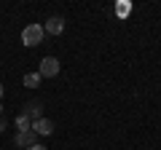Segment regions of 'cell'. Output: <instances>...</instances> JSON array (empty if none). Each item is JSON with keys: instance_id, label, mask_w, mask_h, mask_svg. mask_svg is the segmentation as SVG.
Here are the masks:
<instances>
[{"instance_id": "7", "label": "cell", "mask_w": 161, "mask_h": 150, "mask_svg": "<svg viewBox=\"0 0 161 150\" xmlns=\"http://www.w3.org/2000/svg\"><path fill=\"white\" fill-rule=\"evenodd\" d=\"M40 81H43V78H40L38 72H27V75H24V86H27V88H38Z\"/></svg>"}, {"instance_id": "11", "label": "cell", "mask_w": 161, "mask_h": 150, "mask_svg": "<svg viewBox=\"0 0 161 150\" xmlns=\"http://www.w3.org/2000/svg\"><path fill=\"white\" fill-rule=\"evenodd\" d=\"M3 91H6V86H3V83H0V99H3Z\"/></svg>"}, {"instance_id": "1", "label": "cell", "mask_w": 161, "mask_h": 150, "mask_svg": "<svg viewBox=\"0 0 161 150\" xmlns=\"http://www.w3.org/2000/svg\"><path fill=\"white\" fill-rule=\"evenodd\" d=\"M43 24H27V27L22 29V43L24 46H30V48H35V46H40L43 43Z\"/></svg>"}, {"instance_id": "3", "label": "cell", "mask_w": 161, "mask_h": 150, "mask_svg": "<svg viewBox=\"0 0 161 150\" xmlns=\"http://www.w3.org/2000/svg\"><path fill=\"white\" fill-rule=\"evenodd\" d=\"M32 129L38 137H51L54 134V121H48V118H38V121H32Z\"/></svg>"}, {"instance_id": "9", "label": "cell", "mask_w": 161, "mask_h": 150, "mask_svg": "<svg viewBox=\"0 0 161 150\" xmlns=\"http://www.w3.org/2000/svg\"><path fill=\"white\" fill-rule=\"evenodd\" d=\"M3 131H6V118L0 115V134H3Z\"/></svg>"}, {"instance_id": "6", "label": "cell", "mask_w": 161, "mask_h": 150, "mask_svg": "<svg viewBox=\"0 0 161 150\" xmlns=\"http://www.w3.org/2000/svg\"><path fill=\"white\" fill-rule=\"evenodd\" d=\"M22 115H27L30 121H38V118H43V104H40L38 99H32V102H27V104H24Z\"/></svg>"}, {"instance_id": "2", "label": "cell", "mask_w": 161, "mask_h": 150, "mask_svg": "<svg viewBox=\"0 0 161 150\" xmlns=\"http://www.w3.org/2000/svg\"><path fill=\"white\" fill-rule=\"evenodd\" d=\"M38 75L40 78H54V75H59V59L57 56H43L40 59V67H38Z\"/></svg>"}, {"instance_id": "10", "label": "cell", "mask_w": 161, "mask_h": 150, "mask_svg": "<svg viewBox=\"0 0 161 150\" xmlns=\"http://www.w3.org/2000/svg\"><path fill=\"white\" fill-rule=\"evenodd\" d=\"M27 150H46L43 145H32V147H27Z\"/></svg>"}, {"instance_id": "8", "label": "cell", "mask_w": 161, "mask_h": 150, "mask_svg": "<svg viewBox=\"0 0 161 150\" xmlns=\"http://www.w3.org/2000/svg\"><path fill=\"white\" fill-rule=\"evenodd\" d=\"M30 126H32V121H30L27 115H19L16 118V129H19V131H30Z\"/></svg>"}, {"instance_id": "4", "label": "cell", "mask_w": 161, "mask_h": 150, "mask_svg": "<svg viewBox=\"0 0 161 150\" xmlns=\"http://www.w3.org/2000/svg\"><path fill=\"white\" fill-rule=\"evenodd\" d=\"M16 145L22 150H27V147H32V145H38V134L30 129V131H16Z\"/></svg>"}, {"instance_id": "5", "label": "cell", "mask_w": 161, "mask_h": 150, "mask_svg": "<svg viewBox=\"0 0 161 150\" xmlns=\"http://www.w3.org/2000/svg\"><path fill=\"white\" fill-rule=\"evenodd\" d=\"M43 32H48V35H62V32H64V19H62V16H48V22L43 24Z\"/></svg>"}]
</instances>
